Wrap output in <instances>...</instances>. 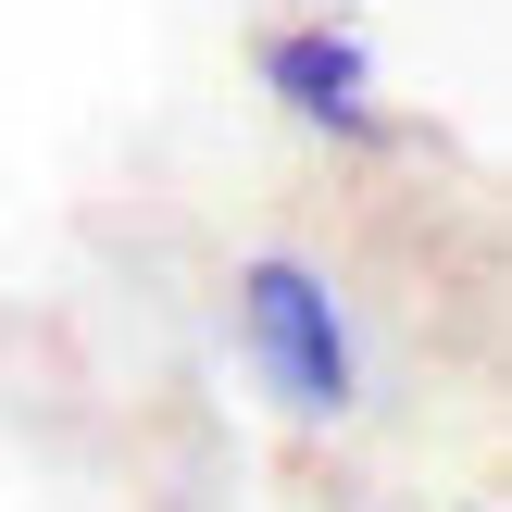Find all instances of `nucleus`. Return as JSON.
Returning a JSON list of instances; mask_svg holds the SVG:
<instances>
[{
  "label": "nucleus",
  "instance_id": "obj_2",
  "mask_svg": "<svg viewBox=\"0 0 512 512\" xmlns=\"http://www.w3.org/2000/svg\"><path fill=\"white\" fill-rule=\"evenodd\" d=\"M263 88L288 100L313 138H375V63L350 25H288V38L263 50Z\"/></svg>",
  "mask_w": 512,
  "mask_h": 512
},
{
  "label": "nucleus",
  "instance_id": "obj_1",
  "mask_svg": "<svg viewBox=\"0 0 512 512\" xmlns=\"http://www.w3.org/2000/svg\"><path fill=\"white\" fill-rule=\"evenodd\" d=\"M238 338H250L263 388L288 400L300 425H338L350 400H363V363H350V313H338V288H325L313 263H288V250H263V263L238 275Z\"/></svg>",
  "mask_w": 512,
  "mask_h": 512
}]
</instances>
